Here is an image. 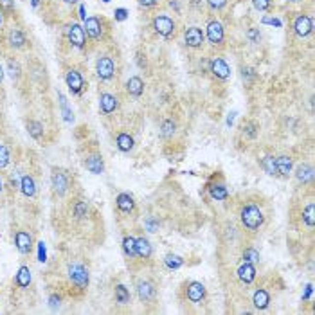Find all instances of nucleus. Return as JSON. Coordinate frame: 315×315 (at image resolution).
I'll return each mask as SVG.
<instances>
[{"instance_id":"nucleus-33","label":"nucleus","mask_w":315,"mask_h":315,"mask_svg":"<svg viewBox=\"0 0 315 315\" xmlns=\"http://www.w3.org/2000/svg\"><path fill=\"white\" fill-rule=\"evenodd\" d=\"M7 74H9V78L13 79V81L20 79L22 69H20V65H18V61H16V60H9V61H7Z\"/></svg>"},{"instance_id":"nucleus-54","label":"nucleus","mask_w":315,"mask_h":315,"mask_svg":"<svg viewBox=\"0 0 315 315\" xmlns=\"http://www.w3.org/2000/svg\"><path fill=\"white\" fill-rule=\"evenodd\" d=\"M310 295H312V285H308V286H306V292H305V295H303V299H308V297H310Z\"/></svg>"},{"instance_id":"nucleus-31","label":"nucleus","mask_w":315,"mask_h":315,"mask_svg":"<svg viewBox=\"0 0 315 315\" xmlns=\"http://www.w3.org/2000/svg\"><path fill=\"white\" fill-rule=\"evenodd\" d=\"M209 195H211V198L214 200H225L227 198V189L222 186V184H213L211 188H209Z\"/></svg>"},{"instance_id":"nucleus-24","label":"nucleus","mask_w":315,"mask_h":315,"mask_svg":"<svg viewBox=\"0 0 315 315\" xmlns=\"http://www.w3.org/2000/svg\"><path fill=\"white\" fill-rule=\"evenodd\" d=\"M152 252H153L152 245H150V241L146 238H135V254L139 258L148 259L152 256Z\"/></svg>"},{"instance_id":"nucleus-42","label":"nucleus","mask_w":315,"mask_h":315,"mask_svg":"<svg viewBox=\"0 0 315 315\" xmlns=\"http://www.w3.org/2000/svg\"><path fill=\"white\" fill-rule=\"evenodd\" d=\"M207 2V5L211 7L213 11H220V9H224L225 4H227V0H205Z\"/></svg>"},{"instance_id":"nucleus-34","label":"nucleus","mask_w":315,"mask_h":315,"mask_svg":"<svg viewBox=\"0 0 315 315\" xmlns=\"http://www.w3.org/2000/svg\"><path fill=\"white\" fill-rule=\"evenodd\" d=\"M164 263H166V267H168V269L177 270V269H180V267L184 265V259L180 258V256H177V254H168L166 258H164Z\"/></svg>"},{"instance_id":"nucleus-53","label":"nucleus","mask_w":315,"mask_h":315,"mask_svg":"<svg viewBox=\"0 0 315 315\" xmlns=\"http://www.w3.org/2000/svg\"><path fill=\"white\" fill-rule=\"evenodd\" d=\"M86 9H85V5H79V18H81V20H86Z\"/></svg>"},{"instance_id":"nucleus-4","label":"nucleus","mask_w":315,"mask_h":315,"mask_svg":"<svg viewBox=\"0 0 315 315\" xmlns=\"http://www.w3.org/2000/svg\"><path fill=\"white\" fill-rule=\"evenodd\" d=\"M96 74L101 81H110L116 76V63L110 56H101L96 61Z\"/></svg>"},{"instance_id":"nucleus-14","label":"nucleus","mask_w":315,"mask_h":315,"mask_svg":"<svg viewBox=\"0 0 315 315\" xmlns=\"http://www.w3.org/2000/svg\"><path fill=\"white\" fill-rule=\"evenodd\" d=\"M15 245L18 252L22 254H29L31 249H33V238H31V234L26 233V231H18L15 234Z\"/></svg>"},{"instance_id":"nucleus-22","label":"nucleus","mask_w":315,"mask_h":315,"mask_svg":"<svg viewBox=\"0 0 315 315\" xmlns=\"http://www.w3.org/2000/svg\"><path fill=\"white\" fill-rule=\"evenodd\" d=\"M20 191L26 195L27 198H33L36 195V182L31 175H24V177L20 178Z\"/></svg>"},{"instance_id":"nucleus-19","label":"nucleus","mask_w":315,"mask_h":315,"mask_svg":"<svg viewBox=\"0 0 315 315\" xmlns=\"http://www.w3.org/2000/svg\"><path fill=\"white\" fill-rule=\"evenodd\" d=\"M238 279L241 281V283H245V285H250L252 281L256 279V269L252 263H243L241 267L238 269Z\"/></svg>"},{"instance_id":"nucleus-8","label":"nucleus","mask_w":315,"mask_h":315,"mask_svg":"<svg viewBox=\"0 0 315 315\" xmlns=\"http://www.w3.org/2000/svg\"><path fill=\"white\" fill-rule=\"evenodd\" d=\"M207 40L213 43V45H222L225 40V31L224 26H222V22L218 20H211L207 24Z\"/></svg>"},{"instance_id":"nucleus-10","label":"nucleus","mask_w":315,"mask_h":315,"mask_svg":"<svg viewBox=\"0 0 315 315\" xmlns=\"http://www.w3.org/2000/svg\"><path fill=\"white\" fill-rule=\"evenodd\" d=\"M312 31H314V22H312V18L308 15H299L294 20V33L299 38L310 36Z\"/></svg>"},{"instance_id":"nucleus-29","label":"nucleus","mask_w":315,"mask_h":315,"mask_svg":"<svg viewBox=\"0 0 315 315\" xmlns=\"http://www.w3.org/2000/svg\"><path fill=\"white\" fill-rule=\"evenodd\" d=\"M27 133H29L33 139H41L43 137V124L38 121H27L26 122Z\"/></svg>"},{"instance_id":"nucleus-1","label":"nucleus","mask_w":315,"mask_h":315,"mask_svg":"<svg viewBox=\"0 0 315 315\" xmlns=\"http://www.w3.org/2000/svg\"><path fill=\"white\" fill-rule=\"evenodd\" d=\"M241 224L247 227L249 231H258L263 224V213H261V209L256 207V205H245L241 209Z\"/></svg>"},{"instance_id":"nucleus-36","label":"nucleus","mask_w":315,"mask_h":315,"mask_svg":"<svg viewBox=\"0 0 315 315\" xmlns=\"http://www.w3.org/2000/svg\"><path fill=\"white\" fill-rule=\"evenodd\" d=\"M303 220H305V224L308 225V227H314L315 225V207L314 203H308L305 207V211H303Z\"/></svg>"},{"instance_id":"nucleus-28","label":"nucleus","mask_w":315,"mask_h":315,"mask_svg":"<svg viewBox=\"0 0 315 315\" xmlns=\"http://www.w3.org/2000/svg\"><path fill=\"white\" fill-rule=\"evenodd\" d=\"M116 144L117 148L121 150V152L128 153V152H132V148H133V139L128 135V133H119L116 139Z\"/></svg>"},{"instance_id":"nucleus-45","label":"nucleus","mask_w":315,"mask_h":315,"mask_svg":"<svg viewBox=\"0 0 315 315\" xmlns=\"http://www.w3.org/2000/svg\"><path fill=\"white\" fill-rule=\"evenodd\" d=\"M60 305H61V297H60V295H56V294H52L51 297H49V306H51L52 310H58V308H60Z\"/></svg>"},{"instance_id":"nucleus-13","label":"nucleus","mask_w":315,"mask_h":315,"mask_svg":"<svg viewBox=\"0 0 315 315\" xmlns=\"http://www.w3.org/2000/svg\"><path fill=\"white\" fill-rule=\"evenodd\" d=\"M83 164H85V168L90 173H94V175H101V173L105 171V162H103V157L99 153H90V155H86Z\"/></svg>"},{"instance_id":"nucleus-21","label":"nucleus","mask_w":315,"mask_h":315,"mask_svg":"<svg viewBox=\"0 0 315 315\" xmlns=\"http://www.w3.org/2000/svg\"><path fill=\"white\" fill-rule=\"evenodd\" d=\"M137 294H139V299L148 303V301H152L155 297V286L150 283V281H141L137 286Z\"/></svg>"},{"instance_id":"nucleus-26","label":"nucleus","mask_w":315,"mask_h":315,"mask_svg":"<svg viewBox=\"0 0 315 315\" xmlns=\"http://www.w3.org/2000/svg\"><path fill=\"white\" fill-rule=\"evenodd\" d=\"M15 283L20 288H27V286L31 285V270H29V267H20L18 269V272H16V277H15Z\"/></svg>"},{"instance_id":"nucleus-15","label":"nucleus","mask_w":315,"mask_h":315,"mask_svg":"<svg viewBox=\"0 0 315 315\" xmlns=\"http://www.w3.org/2000/svg\"><path fill=\"white\" fill-rule=\"evenodd\" d=\"M186 295H188V299L191 303H200V301L205 297V286L198 281H191L186 288Z\"/></svg>"},{"instance_id":"nucleus-58","label":"nucleus","mask_w":315,"mask_h":315,"mask_svg":"<svg viewBox=\"0 0 315 315\" xmlns=\"http://www.w3.org/2000/svg\"><path fill=\"white\" fill-rule=\"evenodd\" d=\"M2 79H4V69H2V65H0V83H2Z\"/></svg>"},{"instance_id":"nucleus-35","label":"nucleus","mask_w":315,"mask_h":315,"mask_svg":"<svg viewBox=\"0 0 315 315\" xmlns=\"http://www.w3.org/2000/svg\"><path fill=\"white\" fill-rule=\"evenodd\" d=\"M122 249H124V254L128 256V258H135V238H132V236H126V238L122 239Z\"/></svg>"},{"instance_id":"nucleus-47","label":"nucleus","mask_w":315,"mask_h":315,"mask_svg":"<svg viewBox=\"0 0 315 315\" xmlns=\"http://www.w3.org/2000/svg\"><path fill=\"white\" fill-rule=\"evenodd\" d=\"M0 7H4L7 13H13L15 11V2L13 0H0Z\"/></svg>"},{"instance_id":"nucleus-40","label":"nucleus","mask_w":315,"mask_h":315,"mask_svg":"<svg viewBox=\"0 0 315 315\" xmlns=\"http://www.w3.org/2000/svg\"><path fill=\"white\" fill-rule=\"evenodd\" d=\"M162 137H171L173 133H175V122L171 121V119H168V121L162 122Z\"/></svg>"},{"instance_id":"nucleus-61","label":"nucleus","mask_w":315,"mask_h":315,"mask_svg":"<svg viewBox=\"0 0 315 315\" xmlns=\"http://www.w3.org/2000/svg\"><path fill=\"white\" fill-rule=\"evenodd\" d=\"M101 2H105V4H108V2H110V0H101Z\"/></svg>"},{"instance_id":"nucleus-49","label":"nucleus","mask_w":315,"mask_h":315,"mask_svg":"<svg viewBox=\"0 0 315 315\" xmlns=\"http://www.w3.org/2000/svg\"><path fill=\"white\" fill-rule=\"evenodd\" d=\"M263 24H270V26L281 27V20H277V18H263Z\"/></svg>"},{"instance_id":"nucleus-30","label":"nucleus","mask_w":315,"mask_h":315,"mask_svg":"<svg viewBox=\"0 0 315 315\" xmlns=\"http://www.w3.org/2000/svg\"><path fill=\"white\" fill-rule=\"evenodd\" d=\"M58 99H60V108H61V114H63V119L67 122H72L74 121V114L72 110L69 108V103H67V97L63 94H58Z\"/></svg>"},{"instance_id":"nucleus-60","label":"nucleus","mask_w":315,"mask_h":315,"mask_svg":"<svg viewBox=\"0 0 315 315\" xmlns=\"http://www.w3.org/2000/svg\"><path fill=\"white\" fill-rule=\"evenodd\" d=\"M0 191H2V178H0Z\"/></svg>"},{"instance_id":"nucleus-16","label":"nucleus","mask_w":315,"mask_h":315,"mask_svg":"<svg viewBox=\"0 0 315 315\" xmlns=\"http://www.w3.org/2000/svg\"><path fill=\"white\" fill-rule=\"evenodd\" d=\"M292 158L286 157V155H281V157L274 158V175L277 177H288L290 171H292Z\"/></svg>"},{"instance_id":"nucleus-18","label":"nucleus","mask_w":315,"mask_h":315,"mask_svg":"<svg viewBox=\"0 0 315 315\" xmlns=\"http://www.w3.org/2000/svg\"><path fill=\"white\" fill-rule=\"evenodd\" d=\"M7 43H9L13 49H24L27 43V36L22 29H11L9 35H7Z\"/></svg>"},{"instance_id":"nucleus-62","label":"nucleus","mask_w":315,"mask_h":315,"mask_svg":"<svg viewBox=\"0 0 315 315\" xmlns=\"http://www.w3.org/2000/svg\"><path fill=\"white\" fill-rule=\"evenodd\" d=\"M288 2H297V0H288Z\"/></svg>"},{"instance_id":"nucleus-12","label":"nucleus","mask_w":315,"mask_h":315,"mask_svg":"<svg viewBox=\"0 0 315 315\" xmlns=\"http://www.w3.org/2000/svg\"><path fill=\"white\" fill-rule=\"evenodd\" d=\"M209 69L213 72V76H216L218 79H227V78L231 76V69L224 58H213Z\"/></svg>"},{"instance_id":"nucleus-46","label":"nucleus","mask_w":315,"mask_h":315,"mask_svg":"<svg viewBox=\"0 0 315 315\" xmlns=\"http://www.w3.org/2000/svg\"><path fill=\"white\" fill-rule=\"evenodd\" d=\"M38 261H47V250H45V243L43 241H40L38 243Z\"/></svg>"},{"instance_id":"nucleus-59","label":"nucleus","mask_w":315,"mask_h":315,"mask_svg":"<svg viewBox=\"0 0 315 315\" xmlns=\"http://www.w3.org/2000/svg\"><path fill=\"white\" fill-rule=\"evenodd\" d=\"M2 20H4V18H2V9H0V24H2Z\"/></svg>"},{"instance_id":"nucleus-11","label":"nucleus","mask_w":315,"mask_h":315,"mask_svg":"<svg viewBox=\"0 0 315 315\" xmlns=\"http://www.w3.org/2000/svg\"><path fill=\"white\" fill-rule=\"evenodd\" d=\"M184 41L191 49H200L203 45V33L200 27H189L184 33Z\"/></svg>"},{"instance_id":"nucleus-43","label":"nucleus","mask_w":315,"mask_h":315,"mask_svg":"<svg viewBox=\"0 0 315 315\" xmlns=\"http://www.w3.org/2000/svg\"><path fill=\"white\" fill-rule=\"evenodd\" d=\"M114 16H116L117 22H124L128 18V9H124V7H117V9L114 11Z\"/></svg>"},{"instance_id":"nucleus-57","label":"nucleus","mask_w":315,"mask_h":315,"mask_svg":"<svg viewBox=\"0 0 315 315\" xmlns=\"http://www.w3.org/2000/svg\"><path fill=\"white\" fill-rule=\"evenodd\" d=\"M63 2H65V4H69V5H74L78 0H63Z\"/></svg>"},{"instance_id":"nucleus-52","label":"nucleus","mask_w":315,"mask_h":315,"mask_svg":"<svg viewBox=\"0 0 315 315\" xmlns=\"http://www.w3.org/2000/svg\"><path fill=\"white\" fill-rule=\"evenodd\" d=\"M146 225H148V229H150V233H155V229H157V224H155V220L150 218L146 222Z\"/></svg>"},{"instance_id":"nucleus-17","label":"nucleus","mask_w":315,"mask_h":315,"mask_svg":"<svg viewBox=\"0 0 315 315\" xmlns=\"http://www.w3.org/2000/svg\"><path fill=\"white\" fill-rule=\"evenodd\" d=\"M117 107H119V101H117V97L114 96V94H108V92H105V94H101L99 96V108H101L103 114H112L117 110Z\"/></svg>"},{"instance_id":"nucleus-5","label":"nucleus","mask_w":315,"mask_h":315,"mask_svg":"<svg viewBox=\"0 0 315 315\" xmlns=\"http://www.w3.org/2000/svg\"><path fill=\"white\" fill-rule=\"evenodd\" d=\"M152 26H153V31H155L158 36H162V38H169V36L175 33V22H173V18L168 15H157L153 18Z\"/></svg>"},{"instance_id":"nucleus-44","label":"nucleus","mask_w":315,"mask_h":315,"mask_svg":"<svg viewBox=\"0 0 315 315\" xmlns=\"http://www.w3.org/2000/svg\"><path fill=\"white\" fill-rule=\"evenodd\" d=\"M252 5L258 11H267L270 7V0H252Z\"/></svg>"},{"instance_id":"nucleus-20","label":"nucleus","mask_w":315,"mask_h":315,"mask_svg":"<svg viewBox=\"0 0 315 315\" xmlns=\"http://www.w3.org/2000/svg\"><path fill=\"white\" fill-rule=\"evenodd\" d=\"M126 90H128L130 96L141 97L143 96V92H144V81L139 76H132L126 81Z\"/></svg>"},{"instance_id":"nucleus-55","label":"nucleus","mask_w":315,"mask_h":315,"mask_svg":"<svg viewBox=\"0 0 315 315\" xmlns=\"http://www.w3.org/2000/svg\"><path fill=\"white\" fill-rule=\"evenodd\" d=\"M191 5L193 7H202V0H191Z\"/></svg>"},{"instance_id":"nucleus-3","label":"nucleus","mask_w":315,"mask_h":315,"mask_svg":"<svg viewBox=\"0 0 315 315\" xmlns=\"http://www.w3.org/2000/svg\"><path fill=\"white\" fill-rule=\"evenodd\" d=\"M65 35H67V40H69V43H71L72 47H76V49H83V47H85L86 33L79 24H76V22L69 24V26L65 27Z\"/></svg>"},{"instance_id":"nucleus-23","label":"nucleus","mask_w":315,"mask_h":315,"mask_svg":"<svg viewBox=\"0 0 315 315\" xmlns=\"http://www.w3.org/2000/svg\"><path fill=\"white\" fill-rule=\"evenodd\" d=\"M116 203H117V207H119V211H122V213H126V214L132 213L133 209H135V202H133L132 197H130V195H126V193L117 195Z\"/></svg>"},{"instance_id":"nucleus-56","label":"nucleus","mask_w":315,"mask_h":315,"mask_svg":"<svg viewBox=\"0 0 315 315\" xmlns=\"http://www.w3.org/2000/svg\"><path fill=\"white\" fill-rule=\"evenodd\" d=\"M139 65H141V67L146 65V61H143V54H139Z\"/></svg>"},{"instance_id":"nucleus-51","label":"nucleus","mask_w":315,"mask_h":315,"mask_svg":"<svg viewBox=\"0 0 315 315\" xmlns=\"http://www.w3.org/2000/svg\"><path fill=\"white\" fill-rule=\"evenodd\" d=\"M139 4L143 7H153V5H157V0H139Z\"/></svg>"},{"instance_id":"nucleus-25","label":"nucleus","mask_w":315,"mask_h":315,"mask_svg":"<svg viewBox=\"0 0 315 315\" xmlns=\"http://www.w3.org/2000/svg\"><path fill=\"white\" fill-rule=\"evenodd\" d=\"M295 178L303 184H308L314 178V168L310 164H301L299 168L295 169Z\"/></svg>"},{"instance_id":"nucleus-38","label":"nucleus","mask_w":315,"mask_h":315,"mask_svg":"<svg viewBox=\"0 0 315 315\" xmlns=\"http://www.w3.org/2000/svg\"><path fill=\"white\" fill-rule=\"evenodd\" d=\"M9 164V150L5 144H0V169H4Z\"/></svg>"},{"instance_id":"nucleus-32","label":"nucleus","mask_w":315,"mask_h":315,"mask_svg":"<svg viewBox=\"0 0 315 315\" xmlns=\"http://www.w3.org/2000/svg\"><path fill=\"white\" fill-rule=\"evenodd\" d=\"M116 301L119 305H126L130 303V292L124 285H117L116 286Z\"/></svg>"},{"instance_id":"nucleus-41","label":"nucleus","mask_w":315,"mask_h":315,"mask_svg":"<svg viewBox=\"0 0 315 315\" xmlns=\"http://www.w3.org/2000/svg\"><path fill=\"white\" fill-rule=\"evenodd\" d=\"M256 130H258V126H256L254 122H245L243 124V133L247 135V137H256Z\"/></svg>"},{"instance_id":"nucleus-48","label":"nucleus","mask_w":315,"mask_h":315,"mask_svg":"<svg viewBox=\"0 0 315 315\" xmlns=\"http://www.w3.org/2000/svg\"><path fill=\"white\" fill-rule=\"evenodd\" d=\"M247 36H249L250 40L254 41V43H259V40H261V36H259V33L256 29H250L249 33H247Z\"/></svg>"},{"instance_id":"nucleus-6","label":"nucleus","mask_w":315,"mask_h":315,"mask_svg":"<svg viewBox=\"0 0 315 315\" xmlns=\"http://www.w3.org/2000/svg\"><path fill=\"white\" fill-rule=\"evenodd\" d=\"M51 186H52V189H54V193L60 195V197H63V195L69 191V186H71V178H69L67 171H63V169H58V168L52 169Z\"/></svg>"},{"instance_id":"nucleus-9","label":"nucleus","mask_w":315,"mask_h":315,"mask_svg":"<svg viewBox=\"0 0 315 315\" xmlns=\"http://www.w3.org/2000/svg\"><path fill=\"white\" fill-rule=\"evenodd\" d=\"M83 29L86 31V35L90 36L92 40H101L103 35H105V27H103V20L97 18V16H90L85 20V27Z\"/></svg>"},{"instance_id":"nucleus-7","label":"nucleus","mask_w":315,"mask_h":315,"mask_svg":"<svg viewBox=\"0 0 315 315\" xmlns=\"http://www.w3.org/2000/svg\"><path fill=\"white\" fill-rule=\"evenodd\" d=\"M65 83H67V86H69V90H71L72 94H76V96H79V94L86 88L81 72H78L76 69H69V71H67Z\"/></svg>"},{"instance_id":"nucleus-50","label":"nucleus","mask_w":315,"mask_h":315,"mask_svg":"<svg viewBox=\"0 0 315 315\" xmlns=\"http://www.w3.org/2000/svg\"><path fill=\"white\" fill-rule=\"evenodd\" d=\"M241 76H243V79L245 78H256V74H254V71L252 69H241Z\"/></svg>"},{"instance_id":"nucleus-27","label":"nucleus","mask_w":315,"mask_h":315,"mask_svg":"<svg viewBox=\"0 0 315 315\" xmlns=\"http://www.w3.org/2000/svg\"><path fill=\"white\" fill-rule=\"evenodd\" d=\"M252 303L258 310H265L270 303V295L267 290H256L254 292V297H252Z\"/></svg>"},{"instance_id":"nucleus-2","label":"nucleus","mask_w":315,"mask_h":315,"mask_svg":"<svg viewBox=\"0 0 315 315\" xmlns=\"http://www.w3.org/2000/svg\"><path fill=\"white\" fill-rule=\"evenodd\" d=\"M69 279L72 281V285H76L78 288H86L88 286V281H90V277H88V270L83 267L81 263H72L69 265Z\"/></svg>"},{"instance_id":"nucleus-37","label":"nucleus","mask_w":315,"mask_h":315,"mask_svg":"<svg viewBox=\"0 0 315 315\" xmlns=\"http://www.w3.org/2000/svg\"><path fill=\"white\" fill-rule=\"evenodd\" d=\"M243 261L245 263H256V261H259V252L256 249H252V247L245 249L243 250Z\"/></svg>"},{"instance_id":"nucleus-39","label":"nucleus","mask_w":315,"mask_h":315,"mask_svg":"<svg viewBox=\"0 0 315 315\" xmlns=\"http://www.w3.org/2000/svg\"><path fill=\"white\" fill-rule=\"evenodd\" d=\"M86 213H88V207H86L85 202H78L76 205H74V216H76L78 220L85 218Z\"/></svg>"}]
</instances>
